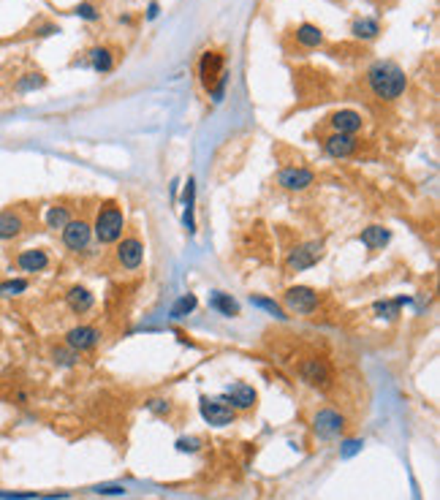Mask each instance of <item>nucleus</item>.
<instances>
[{
    "label": "nucleus",
    "instance_id": "nucleus-1",
    "mask_svg": "<svg viewBox=\"0 0 440 500\" xmlns=\"http://www.w3.org/2000/svg\"><path fill=\"white\" fill-rule=\"evenodd\" d=\"M367 84H369V90H372L375 98L397 101L405 93V87H408V76H405V71H402L397 63L378 60V63H372V66L367 68Z\"/></svg>",
    "mask_w": 440,
    "mask_h": 500
},
{
    "label": "nucleus",
    "instance_id": "nucleus-2",
    "mask_svg": "<svg viewBox=\"0 0 440 500\" xmlns=\"http://www.w3.org/2000/svg\"><path fill=\"white\" fill-rule=\"evenodd\" d=\"M125 234V212L117 201H106L101 204L93 221V237L101 245H115Z\"/></svg>",
    "mask_w": 440,
    "mask_h": 500
},
{
    "label": "nucleus",
    "instance_id": "nucleus-3",
    "mask_svg": "<svg viewBox=\"0 0 440 500\" xmlns=\"http://www.w3.org/2000/svg\"><path fill=\"white\" fill-rule=\"evenodd\" d=\"M296 373H299V378H302L307 386L321 389V392H326V389L335 386V367H332L329 359H323V356H307V359H302L299 367H296Z\"/></svg>",
    "mask_w": 440,
    "mask_h": 500
},
{
    "label": "nucleus",
    "instance_id": "nucleus-4",
    "mask_svg": "<svg viewBox=\"0 0 440 500\" xmlns=\"http://www.w3.org/2000/svg\"><path fill=\"white\" fill-rule=\"evenodd\" d=\"M326 256V245L321 240H310V242H302L288 253L286 258V270L288 272H305L310 267H316L318 261Z\"/></svg>",
    "mask_w": 440,
    "mask_h": 500
},
{
    "label": "nucleus",
    "instance_id": "nucleus-5",
    "mask_svg": "<svg viewBox=\"0 0 440 500\" xmlns=\"http://www.w3.org/2000/svg\"><path fill=\"white\" fill-rule=\"evenodd\" d=\"M318 302H321L318 300V291L310 288V286H291V288H286V294H283L286 310H291L296 316H310V313H316Z\"/></svg>",
    "mask_w": 440,
    "mask_h": 500
},
{
    "label": "nucleus",
    "instance_id": "nucleus-6",
    "mask_svg": "<svg viewBox=\"0 0 440 500\" xmlns=\"http://www.w3.org/2000/svg\"><path fill=\"white\" fill-rule=\"evenodd\" d=\"M115 245H117L115 258H117V264L125 272H136L145 264V245H142L139 237H133V234L131 237H120Z\"/></svg>",
    "mask_w": 440,
    "mask_h": 500
},
{
    "label": "nucleus",
    "instance_id": "nucleus-7",
    "mask_svg": "<svg viewBox=\"0 0 440 500\" xmlns=\"http://www.w3.org/2000/svg\"><path fill=\"white\" fill-rule=\"evenodd\" d=\"M93 242V223L85 218H71L68 223L63 226V245L71 253H82L90 248Z\"/></svg>",
    "mask_w": 440,
    "mask_h": 500
},
{
    "label": "nucleus",
    "instance_id": "nucleus-8",
    "mask_svg": "<svg viewBox=\"0 0 440 500\" xmlns=\"http://www.w3.org/2000/svg\"><path fill=\"white\" fill-rule=\"evenodd\" d=\"M313 432L318 438L329 441V438H340L345 432V416L335 408H321L313 416Z\"/></svg>",
    "mask_w": 440,
    "mask_h": 500
},
{
    "label": "nucleus",
    "instance_id": "nucleus-9",
    "mask_svg": "<svg viewBox=\"0 0 440 500\" xmlns=\"http://www.w3.org/2000/svg\"><path fill=\"white\" fill-rule=\"evenodd\" d=\"M198 411L204 416V422L212 427H226V425H234L237 419V411L228 405V402L218 397V400H210V397H201L198 402Z\"/></svg>",
    "mask_w": 440,
    "mask_h": 500
},
{
    "label": "nucleus",
    "instance_id": "nucleus-10",
    "mask_svg": "<svg viewBox=\"0 0 440 500\" xmlns=\"http://www.w3.org/2000/svg\"><path fill=\"white\" fill-rule=\"evenodd\" d=\"M223 74H226V60H223V54L215 50H207L201 54V60H198V79H201L204 90L210 93L220 82Z\"/></svg>",
    "mask_w": 440,
    "mask_h": 500
},
{
    "label": "nucleus",
    "instance_id": "nucleus-11",
    "mask_svg": "<svg viewBox=\"0 0 440 500\" xmlns=\"http://www.w3.org/2000/svg\"><path fill=\"white\" fill-rule=\"evenodd\" d=\"M277 185H280L283 191L302 193V191H307L310 185H316V172L307 169V166H286V169H280V175H277Z\"/></svg>",
    "mask_w": 440,
    "mask_h": 500
},
{
    "label": "nucleus",
    "instance_id": "nucleus-12",
    "mask_svg": "<svg viewBox=\"0 0 440 500\" xmlns=\"http://www.w3.org/2000/svg\"><path fill=\"white\" fill-rule=\"evenodd\" d=\"M101 329L98 326H90V324H79V326H71L68 332H66V346L76 353H85V351H93L101 343Z\"/></svg>",
    "mask_w": 440,
    "mask_h": 500
},
{
    "label": "nucleus",
    "instance_id": "nucleus-13",
    "mask_svg": "<svg viewBox=\"0 0 440 500\" xmlns=\"http://www.w3.org/2000/svg\"><path fill=\"white\" fill-rule=\"evenodd\" d=\"M359 150V139L353 133H337L332 131L326 139H323V152L329 158H351L353 152Z\"/></svg>",
    "mask_w": 440,
    "mask_h": 500
},
{
    "label": "nucleus",
    "instance_id": "nucleus-14",
    "mask_svg": "<svg viewBox=\"0 0 440 500\" xmlns=\"http://www.w3.org/2000/svg\"><path fill=\"white\" fill-rule=\"evenodd\" d=\"M49 253L44 248H27V250H20L17 253V258H14V264H17V270H22L27 275H38V272H44L49 267Z\"/></svg>",
    "mask_w": 440,
    "mask_h": 500
},
{
    "label": "nucleus",
    "instance_id": "nucleus-15",
    "mask_svg": "<svg viewBox=\"0 0 440 500\" xmlns=\"http://www.w3.org/2000/svg\"><path fill=\"white\" fill-rule=\"evenodd\" d=\"M223 400L228 402L234 411H250L256 400H258V395H256V389L250 386V383H242V381H237V383H231L228 389H226V397Z\"/></svg>",
    "mask_w": 440,
    "mask_h": 500
},
{
    "label": "nucleus",
    "instance_id": "nucleus-16",
    "mask_svg": "<svg viewBox=\"0 0 440 500\" xmlns=\"http://www.w3.org/2000/svg\"><path fill=\"white\" fill-rule=\"evenodd\" d=\"M24 228H27V223H24V215L20 209H14V207L0 209V240H3V242L17 240Z\"/></svg>",
    "mask_w": 440,
    "mask_h": 500
},
{
    "label": "nucleus",
    "instance_id": "nucleus-17",
    "mask_svg": "<svg viewBox=\"0 0 440 500\" xmlns=\"http://www.w3.org/2000/svg\"><path fill=\"white\" fill-rule=\"evenodd\" d=\"M329 125H332V131H337V133H359L362 128H365V117L356 112V109H340V112H335L332 117H329Z\"/></svg>",
    "mask_w": 440,
    "mask_h": 500
},
{
    "label": "nucleus",
    "instance_id": "nucleus-18",
    "mask_svg": "<svg viewBox=\"0 0 440 500\" xmlns=\"http://www.w3.org/2000/svg\"><path fill=\"white\" fill-rule=\"evenodd\" d=\"M66 304H68V310H71L73 316H85V313L93 310L96 297H93V291L87 286H71L66 291Z\"/></svg>",
    "mask_w": 440,
    "mask_h": 500
},
{
    "label": "nucleus",
    "instance_id": "nucleus-19",
    "mask_svg": "<svg viewBox=\"0 0 440 500\" xmlns=\"http://www.w3.org/2000/svg\"><path fill=\"white\" fill-rule=\"evenodd\" d=\"M389 240H391V231L386 226H378V223L367 226L365 231L359 234V242L369 250H381L383 245H389Z\"/></svg>",
    "mask_w": 440,
    "mask_h": 500
},
{
    "label": "nucleus",
    "instance_id": "nucleus-20",
    "mask_svg": "<svg viewBox=\"0 0 440 500\" xmlns=\"http://www.w3.org/2000/svg\"><path fill=\"white\" fill-rule=\"evenodd\" d=\"M71 218H73V212L68 204H49L47 212H44V226L52 228V231H57V228L63 231V226L68 223Z\"/></svg>",
    "mask_w": 440,
    "mask_h": 500
},
{
    "label": "nucleus",
    "instance_id": "nucleus-21",
    "mask_svg": "<svg viewBox=\"0 0 440 500\" xmlns=\"http://www.w3.org/2000/svg\"><path fill=\"white\" fill-rule=\"evenodd\" d=\"M210 307L220 313V316H226V318H237L240 316V302L234 300L231 294H223V291H212L210 294Z\"/></svg>",
    "mask_w": 440,
    "mask_h": 500
},
{
    "label": "nucleus",
    "instance_id": "nucleus-22",
    "mask_svg": "<svg viewBox=\"0 0 440 500\" xmlns=\"http://www.w3.org/2000/svg\"><path fill=\"white\" fill-rule=\"evenodd\" d=\"M296 41L302 44V47H321L323 44V30L318 25H310V22H302V25L296 27Z\"/></svg>",
    "mask_w": 440,
    "mask_h": 500
},
{
    "label": "nucleus",
    "instance_id": "nucleus-23",
    "mask_svg": "<svg viewBox=\"0 0 440 500\" xmlns=\"http://www.w3.org/2000/svg\"><path fill=\"white\" fill-rule=\"evenodd\" d=\"M90 68L98 71V74H109L115 68V54L109 47H96L90 52Z\"/></svg>",
    "mask_w": 440,
    "mask_h": 500
},
{
    "label": "nucleus",
    "instance_id": "nucleus-24",
    "mask_svg": "<svg viewBox=\"0 0 440 500\" xmlns=\"http://www.w3.org/2000/svg\"><path fill=\"white\" fill-rule=\"evenodd\" d=\"M27 288H30V280H24V277H8V280H0V300H14V297H22Z\"/></svg>",
    "mask_w": 440,
    "mask_h": 500
},
{
    "label": "nucleus",
    "instance_id": "nucleus-25",
    "mask_svg": "<svg viewBox=\"0 0 440 500\" xmlns=\"http://www.w3.org/2000/svg\"><path fill=\"white\" fill-rule=\"evenodd\" d=\"M44 84H47V76L41 71H27L14 82V90L17 93H33V90H41Z\"/></svg>",
    "mask_w": 440,
    "mask_h": 500
},
{
    "label": "nucleus",
    "instance_id": "nucleus-26",
    "mask_svg": "<svg viewBox=\"0 0 440 500\" xmlns=\"http://www.w3.org/2000/svg\"><path fill=\"white\" fill-rule=\"evenodd\" d=\"M351 33H353L356 38H362V41H372V38H378V33H381V25H378V20L362 17V20H356V22L351 25Z\"/></svg>",
    "mask_w": 440,
    "mask_h": 500
},
{
    "label": "nucleus",
    "instance_id": "nucleus-27",
    "mask_svg": "<svg viewBox=\"0 0 440 500\" xmlns=\"http://www.w3.org/2000/svg\"><path fill=\"white\" fill-rule=\"evenodd\" d=\"M250 304L253 307H261V310H267L272 318H277V321H286L288 316H286V310L277 304L274 300H267V297H258V294H250Z\"/></svg>",
    "mask_w": 440,
    "mask_h": 500
},
{
    "label": "nucleus",
    "instance_id": "nucleus-28",
    "mask_svg": "<svg viewBox=\"0 0 440 500\" xmlns=\"http://www.w3.org/2000/svg\"><path fill=\"white\" fill-rule=\"evenodd\" d=\"M196 307H198L196 294H185V297H179V300L174 302V307H171V318H185V316L193 313Z\"/></svg>",
    "mask_w": 440,
    "mask_h": 500
},
{
    "label": "nucleus",
    "instance_id": "nucleus-29",
    "mask_svg": "<svg viewBox=\"0 0 440 500\" xmlns=\"http://www.w3.org/2000/svg\"><path fill=\"white\" fill-rule=\"evenodd\" d=\"M193 196H196V182L193 179H188V185H185V226H188V231H196L193 228Z\"/></svg>",
    "mask_w": 440,
    "mask_h": 500
},
{
    "label": "nucleus",
    "instance_id": "nucleus-30",
    "mask_svg": "<svg viewBox=\"0 0 440 500\" xmlns=\"http://www.w3.org/2000/svg\"><path fill=\"white\" fill-rule=\"evenodd\" d=\"M408 300H386V302H375V313L386 316V318H397L399 316V307Z\"/></svg>",
    "mask_w": 440,
    "mask_h": 500
},
{
    "label": "nucleus",
    "instance_id": "nucleus-31",
    "mask_svg": "<svg viewBox=\"0 0 440 500\" xmlns=\"http://www.w3.org/2000/svg\"><path fill=\"white\" fill-rule=\"evenodd\" d=\"M52 356H54V365H60V367H71L79 362V353L71 351L68 346H63V348H54L52 351Z\"/></svg>",
    "mask_w": 440,
    "mask_h": 500
},
{
    "label": "nucleus",
    "instance_id": "nucleus-32",
    "mask_svg": "<svg viewBox=\"0 0 440 500\" xmlns=\"http://www.w3.org/2000/svg\"><path fill=\"white\" fill-rule=\"evenodd\" d=\"M147 408L152 411V413H158V416H166L171 411V402L169 400H161V397H152V400H147L145 402Z\"/></svg>",
    "mask_w": 440,
    "mask_h": 500
},
{
    "label": "nucleus",
    "instance_id": "nucleus-33",
    "mask_svg": "<svg viewBox=\"0 0 440 500\" xmlns=\"http://www.w3.org/2000/svg\"><path fill=\"white\" fill-rule=\"evenodd\" d=\"M73 14H76V17H82V20H87V22L98 20V11H96V6H93V3H79Z\"/></svg>",
    "mask_w": 440,
    "mask_h": 500
},
{
    "label": "nucleus",
    "instance_id": "nucleus-34",
    "mask_svg": "<svg viewBox=\"0 0 440 500\" xmlns=\"http://www.w3.org/2000/svg\"><path fill=\"white\" fill-rule=\"evenodd\" d=\"M356 451H362V441H345V443H342V449H340V457L348 459V457H353Z\"/></svg>",
    "mask_w": 440,
    "mask_h": 500
},
{
    "label": "nucleus",
    "instance_id": "nucleus-35",
    "mask_svg": "<svg viewBox=\"0 0 440 500\" xmlns=\"http://www.w3.org/2000/svg\"><path fill=\"white\" fill-rule=\"evenodd\" d=\"M177 449L193 454V451H198V438H179V441H177Z\"/></svg>",
    "mask_w": 440,
    "mask_h": 500
},
{
    "label": "nucleus",
    "instance_id": "nucleus-36",
    "mask_svg": "<svg viewBox=\"0 0 440 500\" xmlns=\"http://www.w3.org/2000/svg\"><path fill=\"white\" fill-rule=\"evenodd\" d=\"M96 492H103V495H122L125 490H122V487H101Z\"/></svg>",
    "mask_w": 440,
    "mask_h": 500
},
{
    "label": "nucleus",
    "instance_id": "nucleus-37",
    "mask_svg": "<svg viewBox=\"0 0 440 500\" xmlns=\"http://www.w3.org/2000/svg\"><path fill=\"white\" fill-rule=\"evenodd\" d=\"M155 17H158V3L149 6V20H155Z\"/></svg>",
    "mask_w": 440,
    "mask_h": 500
}]
</instances>
